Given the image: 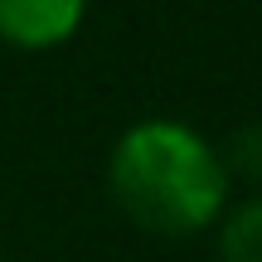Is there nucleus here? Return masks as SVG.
Returning a JSON list of instances; mask_svg holds the SVG:
<instances>
[{"label":"nucleus","instance_id":"f257e3e1","mask_svg":"<svg viewBox=\"0 0 262 262\" xmlns=\"http://www.w3.org/2000/svg\"><path fill=\"white\" fill-rule=\"evenodd\" d=\"M117 204L146 233H194L214 224L228 194V170L189 126L180 122H141L112 150L107 165Z\"/></svg>","mask_w":262,"mask_h":262},{"label":"nucleus","instance_id":"f03ea898","mask_svg":"<svg viewBox=\"0 0 262 262\" xmlns=\"http://www.w3.org/2000/svg\"><path fill=\"white\" fill-rule=\"evenodd\" d=\"M88 0H0V39L15 49H54L78 29Z\"/></svg>","mask_w":262,"mask_h":262},{"label":"nucleus","instance_id":"7ed1b4c3","mask_svg":"<svg viewBox=\"0 0 262 262\" xmlns=\"http://www.w3.org/2000/svg\"><path fill=\"white\" fill-rule=\"evenodd\" d=\"M219 257L224 262H262V199H248L228 214L219 233Z\"/></svg>","mask_w":262,"mask_h":262},{"label":"nucleus","instance_id":"20e7f679","mask_svg":"<svg viewBox=\"0 0 262 262\" xmlns=\"http://www.w3.org/2000/svg\"><path fill=\"white\" fill-rule=\"evenodd\" d=\"M228 156L243 175H262V126H243L228 146Z\"/></svg>","mask_w":262,"mask_h":262}]
</instances>
